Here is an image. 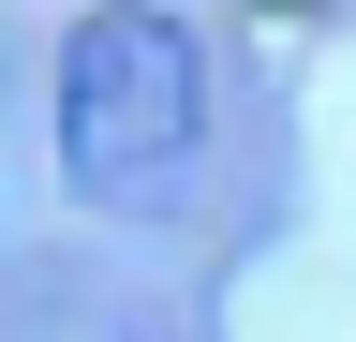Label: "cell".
Here are the masks:
<instances>
[{
	"mask_svg": "<svg viewBox=\"0 0 356 342\" xmlns=\"http://www.w3.org/2000/svg\"><path fill=\"white\" fill-rule=\"evenodd\" d=\"M193 119H208V60L178 15H74L60 30V164H74L89 208L178 194Z\"/></svg>",
	"mask_w": 356,
	"mask_h": 342,
	"instance_id": "obj_1",
	"label": "cell"
}]
</instances>
